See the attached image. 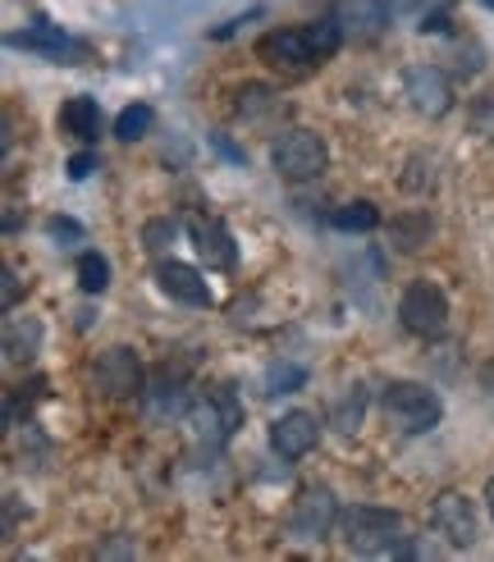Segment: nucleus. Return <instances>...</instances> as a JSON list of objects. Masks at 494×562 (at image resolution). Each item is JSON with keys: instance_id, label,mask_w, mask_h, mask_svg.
Segmentation results:
<instances>
[{"instance_id": "obj_26", "label": "nucleus", "mask_w": 494, "mask_h": 562, "mask_svg": "<svg viewBox=\"0 0 494 562\" xmlns=\"http://www.w3.org/2000/svg\"><path fill=\"white\" fill-rule=\"evenodd\" d=\"M46 234L50 238H65V243H82V224H74L69 215H50L46 220Z\"/></svg>"}, {"instance_id": "obj_30", "label": "nucleus", "mask_w": 494, "mask_h": 562, "mask_svg": "<svg viewBox=\"0 0 494 562\" xmlns=\"http://www.w3.org/2000/svg\"><path fill=\"white\" fill-rule=\"evenodd\" d=\"M485 508H490V517H494V475L485 481Z\"/></svg>"}, {"instance_id": "obj_20", "label": "nucleus", "mask_w": 494, "mask_h": 562, "mask_svg": "<svg viewBox=\"0 0 494 562\" xmlns=\"http://www.w3.org/2000/svg\"><path fill=\"white\" fill-rule=\"evenodd\" d=\"M234 110L243 120H261V115H274V110H284L280 92L266 88V82H243V88L234 92Z\"/></svg>"}, {"instance_id": "obj_18", "label": "nucleus", "mask_w": 494, "mask_h": 562, "mask_svg": "<svg viewBox=\"0 0 494 562\" xmlns=\"http://www.w3.org/2000/svg\"><path fill=\"white\" fill-rule=\"evenodd\" d=\"M430 234H435V220H430L426 211H398V215L390 220V243H394L398 251H422Z\"/></svg>"}, {"instance_id": "obj_9", "label": "nucleus", "mask_w": 494, "mask_h": 562, "mask_svg": "<svg viewBox=\"0 0 494 562\" xmlns=\"http://www.w3.org/2000/svg\"><path fill=\"white\" fill-rule=\"evenodd\" d=\"M430 526H435V536H445L453 549H472L476 536H481V517H476V503L449 490V494H439L435 498V508H430Z\"/></svg>"}, {"instance_id": "obj_3", "label": "nucleus", "mask_w": 494, "mask_h": 562, "mask_svg": "<svg viewBox=\"0 0 494 562\" xmlns=\"http://www.w3.org/2000/svg\"><path fill=\"white\" fill-rule=\"evenodd\" d=\"M380 416L398 435H430L439 426V416H445V403H439L435 389L417 380H390L380 389Z\"/></svg>"}, {"instance_id": "obj_29", "label": "nucleus", "mask_w": 494, "mask_h": 562, "mask_svg": "<svg viewBox=\"0 0 494 562\" xmlns=\"http://www.w3.org/2000/svg\"><path fill=\"white\" fill-rule=\"evenodd\" d=\"M476 380H481V389H485V393H490V398H494V357H490V361H485V367L476 371Z\"/></svg>"}, {"instance_id": "obj_24", "label": "nucleus", "mask_w": 494, "mask_h": 562, "mask_svg": "<svg viewBox=\"0 0 494 562\" xmlns=\"http://www.w3.org/2000/svg\"><path fill=\"white\" fill-rule=\"evenodd\" d=\"M151 105H143V101H137V105H124L120 110V120H115V137H120V143H137V137H147L151 133Z\"/></svg>"}, {"instance_id": "obj_14", "label": "nucleus", "mask_w": 494, "mask_h": 562, "mask_svg": "<svg viewBox=\"0 0 494 562\" xmlns=\"http://www.w3.org/2000/svg\"><path fill=\"white\" fill-rule=\"evenodd\" d=\"M5 46L46 55V60H65V65H78L82 55H88V46L74 42L69 33H60V27H50V23H37V27H23V33H10Z\"/></svg>"}, {"instance_id": "obj_22", "label": "nucleus", "mask_w": 494, "mask_h": 562, "mask_svg": "<svg viewBox=\"0 0 494 562\" xmlns=\"http://www.w3.org/2000/svg\"><path fill=\"white\" fill-rule=\"evenodd\" d=\"M74 270H78V289L88 293V297H97V293L110 289V261L101 257V251H82Z\"/></svg>"}, {"instance_id": "obj_8", "label": "nucleus", "mask_w": 494, "mask_h": 562, "mask_svg": "<svg viewBox=\"0 0 494 562\" xmlns=\"http://www.w3.org/2000/svg\"><path fill=\"white\" fill-rule=\"evenodd\" d=\"M97 389L105 393V398H115V403H128V398H143V389H147V371H143V361H137L133 348H110L97 357Z\"/></svg>"}, {"instance_id": "obj_28", "label": "nucleus", "mask_w": 494, "mask_h": 562, "mask_svg": "<svg viewBox=\"0 0 494 562\" xmlns=\"http://www.w3.org/2000/svg\"><path fill=\"white\" fill-rule=\"evenodd\" d=\"M19 306V270L5 266V312H14Z\"/></svg>"}, {"instance_id": "obj_15", "label": "nucleus", "mask_w": 494, "mask_h": 562, "mask_svg": "<svg viewBox=\"0 0 494 562\" xmlns=\"http://www.w3.org/2000/svg\"><path fill=\"white\" fill-rule=\"evenodd\" d=\"M156 284H160V293L165 297H175V302H183V306H211L215 297H211V284L202 279V270L198 266H183V261H156Z\"/></svg>"}, {"instance_id": "obj_5", "label": "nucleus", "mask_w": 494, "mask_h": 562, "mask_svg": "<svg viewBox=\"0 0 494 562\" xmlns=\"http://www.w3.org/2000/svg\"><path fill=\"white\" fill-rule=\"evenodd\" d=\"M270 165H274V175L280 179H321L329 170V147H325V137L312 133V128H289L284 137H274V147H270Z\"/></svg>"}, {"instance_id": "obj_13", "label": "nucleus", "mask_w": 494, "mask_h": 562, "mask_svg": "<svg viewBox=\"0 0 494 562\" xmlns=\"http://www.w3.org/2000/svg\"><path fill=\"white\" fill-rule=\"evenodd\" d=\"M188 238H192V251H198V257L206 261V270H234L238 247H234V234H229L220 220L192 215V220H188Z\"/></svg>"}, {"instance_id": "obj_1", "label": "nucleus", "mask_w": 494, "mask_h": 562, "mask_svg": "<svg viewBox=\"0 0 494 562\" xmlns=\"http://www.w3.org/2000/svg\"><path fill=\"white\" fill-rule=\"evenodd\" d=\"M339 50V23L335 19H321V23H302V27H274L257 42V60H266L270 69L280 74H312L321 69L329 55Z\"/></svg>"}, {"instance_id": "obj_23", "label": "nucleus", "mask_w": 494, "mask_h": 562, "mask_svg": "<svg viewBox=\"0 0 494 562\" xmlns=\"http://www.w3.org/2000/svg\"><path fill=\"white\" fill-rule=\"evenodd\" d=\"M175 238H179V220H170V215H160V220H147V224H143V247H147V257H156V261L170 257Z\"/></svg>"}, {"instance_id": "obj_2", "label": "nucleus", "mask_w": 494, "mask_h": 562, "mask_svg": "<svg viewBox=\"0 0 494 562\" xmlns=\"http://www.w3.org/2000/svg\"><path fill=\"white\" fill-rule=\"evenodd\" d=\"M339 540L348 544V553H362V558H412V536L398 513L390 508H344L339 513Z\"/></svg>"}, {"instance_id": "obj_11", "label": "nucleus", "mask_w": 494, "mask_h": 562, "mask_svg": "<svg viewBox=\"0 0 494 562\" xmlns=\"http://www.w3.org/2000/svg\"><path fill=\"white\" fill-rule=\"evenodd\" d=\"M143 407H147L151 420H160V426H165V420L188 416V407H192L188 380H183L179 371H170V367L151 371V375H147V389H143Z\"/></svg>"}, {"instance_id": "obj_27", "label": "nucleus", "mask_w": 494, "mask_h": 562, "mask_svg": "<svg viewBox=\"0 0 494 562\" xmlns=\"http://www.w3.org/2000/svg\"><path fill=\"white\" fill-rule=\"evenodd\" d=\"M92 170H101V160H97V151H78V156H69V179H74V183H82V179H92Z\"/></svg>"}, {"instance_id": "obj_21", "label": "nucleus", "mask_w": 494, "mask_h": 562, "mask_svg": "<svg viewBox=\"0 0 494 562\" xmlns=\"http://www.w3.org/2000/svg\"><path fill=\"white\" fill-rule=\"evenodd\" d=\"M329 224L344 229V234H371V229H380V211L357 196V202H344V206L329 211Z\"/></svg>"}, {"instance_id": "obj_7", "label": "nucleus", "mask_w": 494, "mask_h": 562, "mask_svg": "<svg viewBox=\"0 0 494 562\" xmlns=\"http://www.w3.org/2000/svg\"><path fill=\"white\" fill-rule=\"evenodd\" d=\"M339 498L329 494L325 485H316V490H302L297 498H293V513H289V536L293 540H302V544H321L329 530L339 526Z\"/></svg>"}, {"instance_id": "obj_16", "label": "nucleus", "mask_w": 494, "mask_h": 562, "mask_svg": "<svg viewBox=\"0 0 494 562\" xmlns=\"http://www.w3.org/2000/svg\"><path fill=\"white\" fill-rule=\"evenodd\" d=\"M60 128L69 137H78V143H97V137H101V105H97V97H69L60 105Z\"/></svg>"}, {"instance_id": "obj_6", "label": "nucleus", "mask_w": 494, "mask_h": 562, "mask_svg": "<svg viewBox=\"0 0 494 562\" xmlns=\"http://www.w3.org/2000/svg\"><path fill=\"white\" fill-rule=\"evenodd\" d=\"M398 325L412 334V339H439L449 329V297L430 279H417L407 284L398 297Z\"/></svg>"}, {"instance_id": "obj_10", "label": "nucleus", "mask_w": 494, "mask_h": 562, "mask_svg": "<svg viewBox=\"0 0 494 562\" xmlns=\"http://www.w3.org/2000/svg\"><path fill=\"white\" fill-rule=\"evenodd\" d=\"M403 97H407V105L417 110V115L439 120V115H449V110H453V82H449L445 69L417 65V69L403 74Z\"/></svg>"}, {"instance_id": "obj_25", "label": "nucleus", "mask_w": 494, "mask_h": 562, "mask_svg": "<svg viewBox=\"0 0 494 562\" xmlns=\"http://www.w3.org/2000/svg\"><path fill=\"white\" fill-rule=\"evenodd\" d=\"M302 384H307V371L293 367V361H274V367L266 371V393L270 398H280V393H297Z\"/></svg>"}, {"instance_id": "obj_12", "label": "nucleus", "mask_w": 494, "mask_h": 562, "mask_svg": "<svg viewBox=\"0 0 494 562\" xmlns=\"http://www.w3.org/2000/svg\"><path fill=\"white\" fill-rule=\"evenodd\" d=\"M321 443V420L312 412H284L270 420V448L280 453L284 462H297L307 458L312 448Z\"/></svg>"}, {"instance_id": "obj_19", "label": "nucleus", "mask_w": 494, "mask_h": 562, "mask_svg": "<svg viewBox=\"0 0 494 562\" xmlns=\"http://www.w3.org/2000/svg\"><path fill=\"white\" fill-rule=\"evenodd\" d=\"M367 403H371V393L362 389V384H348L339 398H335V407H329V420L344 430V435H357L362 430V416H367Z\"/></svg>"}, {"instance_id": "obj_4", "label": "nucleus", "mask_w": 494, "mask_h": 562, "mask_svg": "<svg viewBox=\"0 0 494 562\" xmlns=\"http://www.w3.org/2000/svg\"><path fill=\"white\" fill-rule=\"evenodd\" d=\"M243 398L234 393V384H211L202 398H192V407H188V426H192V435L198 439H206L211 448H220V443H229L238 430H243Z\"/></svg>"}, {"instance_id": "obj_17", "label": "nucleus", "mask_w": 494, "mask_h": 562, "mask_svg": "<svg viewBox=\"0 0 494 562\" xmlns=\"http://www.w3.org/2000/svg\"><path fill=\"white\" fill-rule=\"evenodd\" d=\"M42 352V321L23 316V321H10L5 325V361L10 367H27Z\"/></svg>"}, {"instance_id": "obj_31", "label": "nucleus", "mask_w": 494, "mask_h": 562, "mask_svg": "<svg viewBox=\"0 0 494 562\" xmlns=\"http://www.w3.org/2000/svg\"><path fill=\"white\" fill-rule=\"evenodd\" d=\"M485 5H490V10H494V0H485Z\"/></svg>"}]
</instances>
